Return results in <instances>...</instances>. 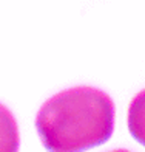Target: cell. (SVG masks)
Segmentation results:
<instances>
[{
  "instance_id": "obj_1",
  "label": "cell",
  "mask_w": 145,
  "mask_h": 152,
  "mask_svg": "<svg viewBox=\"0 0 145 152\" xmlns=\"http://www.w3.org/2000/svg\"><path fill=\"white\" fill-rule=\"evenodd\" d=\"M36 129L43 146L57 152L84 151L105 143L114 129V102L89 86L62 90L40 107Z\"/></svg>"
},
{
  "instance_id": "obj_2",
  "label": "cell",
  "mask_w": 145,
  "mask_h": 152,
  "mask_svg": "<svg viewBox=\"0 0 145 152\" xmlns=\"http://www.w3.org/2000/svg\"><path fill=\"white\" fill-rule=\"evenodd\" d=\"M19 148V127L8 107L0 104V152H14Z\"/></svg>"
},
{
  "instance_id": "obj_3",
  "label": "cell",
  "mask_w": 145,
  "mask_h": 152,
  "mask_svg": "<svg viewBox=\"0 0 145 152\" xmlns=\"http://www.w3.org/2000/svg\"><path fill=\"white\" fill-rule=\"evenodd\" d=\"M128 129L130 134L145 146V88L137 93L130 102Z\"/></svg>"
}]
</instances>
